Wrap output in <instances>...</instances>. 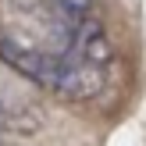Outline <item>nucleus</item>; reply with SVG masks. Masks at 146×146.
Here are the masks:
<instances>
[{
  "label": "nucleus",
  "instance_id": "nucleus-1",
  "mask_svg": "<svg viewBox=\"0 0 146 146\" xmlns=\"http://www.w3.org/2000/svg\"><path fill=\"white\" fill-rule=\"evenodd\" d=\"M0 61L68 104L96 100L114 75L96 0H0Z\"/></svg>",
  "mask_w": 146,
  "mask_h": 146
},
{
  "label": "nucleus",
  "instance_id": "nucleus-2",
  "mask_svg": "<svg viewBox=\"0 0 146 146\" xmlns=\"http://www.w3.org/2000/svg\"><path fill=\"white\" fill-rule=\"evenodd\" d=\"M21 132H29V111H18V107L0 100V146L11 135H21Z\"/></svg>",
  "mask_w": 146,
  "mask_h": 146
}]
</instances>
